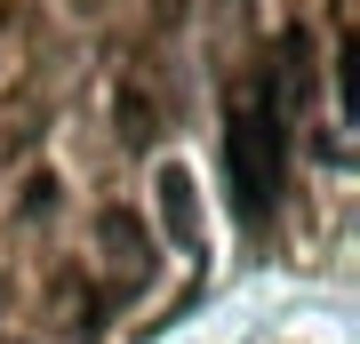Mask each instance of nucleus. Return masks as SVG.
<instances>
[{"mask_svg": "<svg viewBox=\"0 0 360 344\" xmlns=\"http://www.w3.org/2000/svg\"><path fill=\"white\" fill-rule=\"evenodd\" d=\"M281 177H288V104L272 80L240 89L224 104V184H232V217L240 224H264L272 200H281Z\"/></svg>", "mask_w": 360, "mask_h": 344, "instance_id": "obj_1", "label": "nucleus"}, {"mask_svg": "<svg viewBox=\"0 0 360 344\" xmlns=\"http://www.w3.org/2000/svg\"><path fill=\"white\" fill-rule=\"evenodd\" d=\"M153 192H160V224L176 232V248H200V200H193V177H184L176 160H168Z\"/></svg>", "mask_w": 360, "mask_h": 344, "instance_id": "obj_2", "label": "nucleus"}]
</instances>
